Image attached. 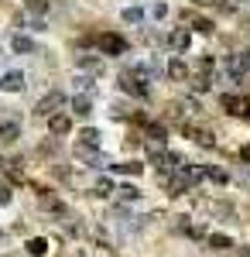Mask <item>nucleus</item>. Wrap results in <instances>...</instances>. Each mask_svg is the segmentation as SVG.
I'll use <instances>...</instances> for the list:
<instances>
[{
	"instance_id": "nucleus-1",
	"label": "nucleus",
	"mask_w": 250,
	"mask_h": 257,
	"mask_svg": "<svg viewBox=\"0 0 250 257\" xmlns=\"http://www.w3.org/2000/svg\"><path fill=\"white\" fill-rule=\"evenodd\" d=\"M219 106H223L226 113H233V117H250V99H243V96L223 93V96H219Z\"/></svg>"
},
{
	"instance_id": "nucleus-2",
	"label": "nucleus",
	"mask_w": 250,
	"mask_h": 257,
	"mask_svg": "<svg viewBox=\"0 0 250 257\" xmlns=\"http://www.w3.org/2000/svg\"><path fill=\"white\" fill-rule=\"evenodd\" d=\"M120 89H123V93H131V96H148V82L141 79V76H137V72H123V76H120Z\"/></svg>"
},
{
	"instance_id": "nucleus-3",
	"label": "nucleus",
	"mask_w": 250,
	"mask_h": 257,
	"mask_svg": "<svg viewBox=\"0 0 250 257\" xmlns=\"http://www.w3.org/2000/svg\"><path fill=\"white\" fill-rule=\"evenodd\" d=\"M96 45H99V52H106V55H123L127 52V41L120 38V35H96Z\"/></svg>"
},
{
	"instance_id": "nucleus-4",
	"label": "nucleus",
	"mask_w": 250,
	"mask_h": 257,
	"mask_svg": "<svg viewBox=\"0 0 250 257\" xmlns=\"http://www.w3.org/2000/svg\"><path fill=\"white\" fill-rule=\"evenodd\" d=\"M62 103H65V96H62L58 89H52V93H48V96H45V99L38 103V110H35V113H38V117H55Z\"/></svg>"
},
{
	"instance_id": "nucleus-5",
	"label": "nucleus",
	"mask_w": 250,
	"mask_h": 257,
	"mask_svg": "<svg viewBox=\"0 0 250 257\" xmlns=\"http://www.w3.org/2000/svg\"><path fill=\"white\" fill-rule=\"evenodd\" d=\"M189 45H192V28H175L168 35V48L172 52H185Z\"/></svg>"
},
{
	"instance_id": "nucleus-6",
	"label": "nucleus",
	"mask_w": 250,
	"mask_h": 257,
	"mask_svg": "<svg viewBox=\"0 0 250 257\" xmlns=\"http://www.w3.org/2000/svg\"><path fill=\"white\" fill-rule=\"evenodd\" d=\"M0 89H4V93H21V89H24V72L11 69V72L0 79Z\"/></svg>"
},
{
	"instance_id": "nucleus-7",
	"label": "nucleus",
	"mask_w": 250,
	"mask_h": 257,
	"mask_svg": "<svg viewBox=\"0 0 250 257\" xmlns=\"http://www.w3.org/2000/svg\"><path fill=\"white\" fill-rule=\"evenodd\" d=\"M185 134H189V141H195L199 148H216V141H212V134L206 131V127H192V123H189Z\"/></svg>"
},
{
	"instance_id": "nucleus-8",
	"label": "nucleus",
	"mask_w": 250,
	"mask_h": 257,
	"mask_svg": "<svg viewBox=\"0 0 250 257\" xmlns=\"http://www.w3.org/2000/svg\"><path fill=\"white\" fill-rule=\"evenodd\" d=\"M48 131H52L55 138H65V134L72 131V120L65 117V113H55V117H48Z\"/></svg>"
},
{
	"instance_id": "nucleus-9",
	"label": "nucleus",
	"mask_w": 250,
	"mask_h": 257,
	"mask_svg": "<svg viewBox=\"0 0 250 257\" xmlns=\"http://www.w3.org/2000/svg\"><path fill=\"white\" fill-rule=\"evenodd\" d=\"M165 72H168V79H172V82H185L189 76H192V72H189V65H185L182 59H172V62H168V69H165Z\"/></svg>"
},
{
	"instance_id": "nucleus-10",
	"label": "nucleus",
	"mask_w": 250,
	"mask_h": 257,
	"mask_svg": "<svg viewBox=\"0 0 250 257\" xmlns=\"http://www.w3.org/2000/svg\"><path fill=\"white\" fill-rule=\"evenodd\" d=\"M18 138H21V123L18 120H4V123H0V141H4V144H14Z\"/></svg>"
},
{
	"instance_id": "nucleus-11",
	"label": "nucleus",
	"mask_w": 250,
	"mask_h": 257,
	"mask_svg": "<svg viewBox=\"0 0 250 257\" xmlns=\"http://www.w3.org/2000/svg\"><path fill=\"white\" fill-rule=\"evenodd\" d=\"M230 72H236V76H243V72H250V52H236V55H230Z\"/></svg>"
},
{
	"instance_id": "nucleus-12",
	"label": "nucleus",
	"mask_w": 250,
	"mask_h": 257,
	"mask_svg": "<svg viewBox=\"0 0 250 257\" xmlns=\"http://www.w3.org/2000/svg\"><path fill=\"white\" fill-rule=\"evenodd\" d=\"M76 65H79V69H86V72H99V69H103V59L93 55V52H86V55H79V59H76Z\"/></svg>"
},
{
	"instance_id": "nucleus-13",
	"label": "nucleus",
	"mask_w": 250,
	"mask_h": 257,
	"mask_svg": "<svg viewBox=\"0 0 250 257\" xmlns=\"http://www.w3.org/2000/svg\"><path fill=\"white\" fill-rule=\"evenodd\" d=\"M76 161H86V165H96V161H99V151L79 141V144H76Z\"/></svg>"
},
{
	"instance_id": "nucleus-14",
	"label": "nucleus",
	"mask_w": 250,
	"mask_h": 257,
	"mask_svg": "<svg viewBox=\"0 0 250 257\" xmlns=\"http://www.w3.org/2000/svg\"><path fill=\"white\" fill-rule=\"evenodd\" d=\"M110 168H113L116 175H141V172H144L141 161H120V165H110Z\"/></svg>"
},
{
	"instance_id": "nucleus-15",
	"label": "nucleus",
	"mask_w": 250,
	"mask_h": 257,
	"mask_svg": "<svg viewBox=\"0 0 250 257\" xmlns=\"http://www.w3.org/2000/svg\"><path fill=\"white\" fill-rule=\"evenodd\" d=\"M72 113H76V117H89V113H93L89 96H72Z\"/></svg>"
},
{
	"instance_id": "nucleus-16",
	"label": "nucleus",
	"mask_w": 250,
	"mask_h": 257,
	"mask_svg": "<svg viewBox=\"0 0 250 257\" xmlns=\"http://www.w3.org/2000/svg\"><path fill=\"white\" fill-rule=\"evenodd\" d=\"M28 254H31V257H45V254H48V240H45V237H31V240H28Z\"/></svg>"
},
{
	"instance_id": "nucleus-17",
	"label": "nucleus",
	"mask_w": 250,
	"mask_h": 257,
	"mask_svg": "<svg viewBox=\"0 0 250 257\" xmlns=\"http://www.w3.org/2000/svg\"><path fill=\"white\" fill-rule=\"evenodd\" d=\"M11 45H14V52H18V55H31V52H35V41L28 38V35H18Z\"/></svg>"
},
{
	"instance_id": "nucleus-18",
	"label": "nucleus",
	"mask_w": 250,
	"mask_h": 257,
	"mask_svg": "<svg viewBox=\"0 0 250 257\" xmlns=\"http://www.w3.org/2000/svg\"><path fill=\"white\" fill-rule=\"evenodd\" d=\"M185 21H192V31H199V35H212V21L195 18V14H185Z\"/></svg>"
},
{
	"instance_id": "nucleus-19",
	"label": "nucleus",
	"mask_w": 250,
	"mask_h": 257,
	"mask_svg": "<svg viewBox=\"0 0 250 257\" xmlns=\"http://www.w3.org/2000/svg\"><path fill=\"white\" fill-rule=\"evenodd\" d=\"M79 141L89 144V148H99V131L96 127H82V131H79Z\"/></svg>"
},
{
	"instance_id": "nucleus-20",
	"label": "nucleus",
	"mask_w": 250,
	"mask_h": 257,
	"mask_svg": "<svg viewBox=\"0 0 250 257\" xmlns=\"http://www.w3.org/2000/svg\"><path fill=\"white\" fill-rule=\"evenodd\" d=\"M195 69H199V76H209V79H212L216 59H212V55H202V59H195Z\"/></svg>"
},
{
	"instance_id": "nucleus-21",
	"label": "nucleus",
	"mask_w": 250,
	"mask_h": 257,
	"mask_svg": "<svg viewBox=\"0 0 250 257\" xmlns=\"http://www.w3.org/2000/svg\"><path fill=\"white\" fill-rule=\"evenodd\" d=\"M209 243H212V250H230V247H233V240L226 237V233H212Z\"/></svg>"
},
{
	"instance_id": "nucleus-22",
	"label": "nucleus",
	"mask_w": 250,
	"mask_h": 257,
	"mask_svg": "<svg viewBox=\"0 0 250 257\" xmlns=\"http://www.w3.org/2000/svg\"><path fill=\"white\" fill-rule=\"evenodd\" d=\"M24 7H28V14H35V18H41V14H48V0H28Z\"/></svg>"
},
{
	"instance_id": "nucleus-23",
	"label": "nucleus",
	"mask_w": 250,
	"mask_h": 257,
	"mask_svg": "<svg viewBox=\"0 0 250 257\" xmlns=\"http://www.w3.org/2000/svg\"><path fill=\"white\" fill-rule=\"evenodd\" d=\"M96 196H110V192H116V185H113V178H99L96 182V189H93Z\"/></svg>"
},
{
	"instance_id": "nucleus-24",
	"label": "nucleus",
	"mask_w": 250,
	"mask_h": 257,
	"mask_svg": "<svg viewBox=\"0 0 250 257\" xmlns=\"http://www.w3.org/2000/svg\"><path fill=\"white\" fill-rule=\"evenodd\" d=\"M141 18H144L141 7H127V11H123V21H127V24H141Z\"/></svg>"
},
{
	"instance_id": "nucleus-25",
	"label": "nucleus",
	"mask_w": 250,
	"mask_h": 257,
	"mask_svg": "<svg viewBox=\"0 0 250 257\" xmlns=\"http://www.w3.org/2000/svg\"><path fill=\"white\" fill-rule=\"evenodd\" d=\"M209 86H212L209 76H192V89H195V93H206Z\"/></svg>"
},
{
	"instance_id": "nucleus-26",
	"label": "nucleus",
	"mask_w": 250,
	"mask_h": 257,
	"mask_svg": "<svg viewBox=\"0 0 250 257\" xmlns=\"http://www.w3.org/2000/svg\"><path fill=\"white\" fill-rule=\"evenodd\" d=\"M206 178H212V182H216V185H223V182H226V172H223V168H206Z\"/></svg>"
},
{
	"instance_id": "nucleus-27",
	"label": "nucleus",
	"mask_w": 250,
	"mask_h": 257,
	"mask_svg": "<svg viewBox=\"0 0 250 257\" xmlns=\"http://www.w3.org/2000/svg\"><path fill=\"white\" fill-rule=\"evenodd\" d=\"M182 233H189V237H202V226H195V223H182Z\"/></svg>"
},
{
	"instance_id": "nucleus-28",
	"label": "nucleus",
	"mask_w": 250,
	"mask_h": 257,
	"mask_svg": "<svg viewBox=\"0 0 250 257\" xmlns=\"http://www.w3.org/2000/svg\"><path fill=\"white\" fill-rule=\"evenodd\" d=\"M165 14H168V7H165V4H154V7H151V18L154 21H165Z\"/></svg>"
},
{
	"instance_id": "nucleus-29",
	"label": "nucleus",
	"mask_w": 250,
	"mask_h": 257,
	"mask_svg": "<svg viewBox=\"0 0 250 257\" xmlns=\"http://www.w3.org/2000/svg\"><path fill=\"white\" fill-rule=\"evenodd\" d=\"M116 192H120L123 199H137V189H134V185H123V189H116Z\"/></svg>"
},
{
	"instance_id": "nucleus-30",
	"label": "nucleus",
	"mask_w": 250,
	"mask_h": 257,
	"mask_svg": "<svg viewBox=\"0 0 250 257\" xmlns=\"http://www.w3.org/2000/svg\"><path fill=\"white\" fill-rule=\"evenodd\" d=\"M11 202V185H0V206H7Z\"/></svg>"
},
{
	"instance_id": "nucleus-31",
	"label": "nucleus",
	"mask_w": 250,
	"mask_h": 257,
	"mask_svg": "<svg viewBox=\"0 0 250 257\" xmlns=\"http://www.w3.org/2000/svg\"><path fill=\"white\" fill-rule=\"evenodd\" d=\"M240 155H243V161H250V148H243V151H240Z\"/></svg>"
}]
</instances>
